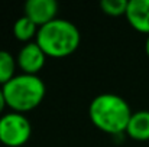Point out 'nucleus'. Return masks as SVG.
<instances>
[{
  "label": "nucleus",
  "mask_w": 149,
  "mask_h": 147,
  "mask_svg": "<svg viewBox=\"0 0 149 147\" xmlns=\"http://www.w3.org/2000/svg\"><path fill=\"white\" fill-rule=\"evenodd\" d=\"M45 61L47 53L36 42L25 43L16 56L17 68L22 71V74L28 75H38V72L45 66Z\"/></svg>",
  "instance_id": "nucleus-5"
},
{
  "label": "nucleus",
  "mask_w": 149,
  "mask_h": 147,
  "mask_svg": "<svg viewBox=\"0 0 149 147\" xmlns=\"http://www.w3.org/2000/svg\"><path fill=\"white\" fill-rule=\"evenodd\" d=\"M125 16L135 30L149 36V0H129Z\"/></svg>",
  "instance_id": "nucleus-7"
},
{
  "label": "nucleus",
  "mask_w": 149,
  "mask_h": 147,
  "mask_svg": "<svg viewBox=\"0 0 149 147\" xmlns=\"http://www.w3.org/2000/svg\"><path fill=\"white\" fill-rule=\"evenodd\" d=\"M145 52H146V55H148V58H149V36L146 38V41H145Z\"/></svg>",
  "instance_id": "nucleus-13"
},
{
  "label": "nucleus",
  "mask_w": 149,
  "mask_h": 147,
  "mask_svg": "<svg viewBox=\"0 0 149 147\" xmlns=\"http://www.w3.org/2000/svg\"><path fill=\"white\" fill-rule=\"evenodd\" d=\"M126 134L135 141H149V111L141 110L132 114Z\"/></svg>",
  "instance_id": "nucleus-8"
},
{
  "label": "nucleus",
  "mask_w": 149,
  "mask_h": 147,
  "mask_svg": "<svg viewBox=\"0 0 149 147\" xmlns=\"http://www.w3.org/2000/svg\"><path fill=\"white\" fill-rule=\"evenodd\" d=\"M132 114L127 101L113 92L96 95L88 105V117L93 126L107 134L126 133Z\"/></svg>",
  "instance_id": "nucleus-1"
},
{
  "label": "nucleus",
  "mask_w": 149,
  "mask_h": 147,
  "mask_svg": "<svg viewBox=\"0 0 149 147\" xmlns=\"http://www.w3.org/2000/svg\"><path fill=\"white\" fill-rule=\"evenodd\" d=\"M16 58L7 50H0V87L16 77Z\"/></svg>",
  "instance_id": "nucleus-10"
},
{
  "label": "nucleus",
  "mask_w": 149,
  "mask_h": 147,
  "mask_svg": "<svg viewBox=\"0 0 149 147\" xmlns=\"http://www.w3.org/2000/svg\"><path fill=\"white\" fill-rule=\"evenodd\" d=\"M127 4H129V0H101L100 7L104 14L119 17V16L126 14Z\"/></svg>",
  "instance_id": "nucleus-11"
},
{
  "label": "nucleus",
  "mask_w": 149,
  "mask_h": 147,
  "mask_svg": "<svg viewBox=\"0 0 149 147\" xmlns=\"http://www.w3.org/2000/svg\"><path fill=\"white\" fill-rule=\"evenodd\" d=\"M32 134L31 121L25 114L7 112L0 117V143L7 147H20L26 144Z\"/></svg>",
  "instance_id": "nucleus-4"
},
{
  "label": "nucleus",
  "mask_w": 149,
  "mask_h": 147,
  "mask_svg": "<svg viewBox=\"0 0 149 147\" xmlns=\"http://www.w3.org/2000/svg\"><path fill=\"white\" fill-rule=\"evenodd\" d=\"M81 35L78 28L67 19H55L39 28L36 43L51 58H65L80 46Z\"/></svg>",
  "instance_id": "nucleus-2"
},
{
  "label": "nucleus",
  "mask_w": 149,
  "mask_h": 147,
  "mask_svg": "<svg viewBox=\"0 0 149 147\" xmlns=\"http://www.w3.org/2000/svg\"><path fill=\"white\" fill-rule=\"evenodd\" d=\"M6 107H7V104H6V98H4L3 90H1V87H0V117L3 115V111H4Z\"/></svg>",
  "instance_id": "nucleus-12"
},
{
  "label": "nucleus",
  "mask_w": 149,
  "mask_h": 147,
  "mask_svg": "<svg viewBox=\"0 0 149 147\" xmlns=\"http://www.w3.org/2000/svg\"><path fill=\"white\" fill-rule=\"evenodd\" d=\"M6 104L15 112L25 114L35 110L45 98L47 87L41 77L19 74L1 87Z\"/></svg>",
  "instance_id": "nucleus-3"
},
{
  "label": "nucleus",
  "mask_w": 149,
  "mask_h": 147,
  "mask_svg": "<svg viewBox=\"0 0 149 147\" xmlns=\"http://www.w3.org/2000/svg\"><path fill=\"white\" fill-rule=\"evenodd\" d=\"M38 25L33 23L29 17H26L25 14L22 17H19L15 25H13V35L17 41L20 42H25V43H29L33 38L36 39V35H38Z\"/></svg>",
  "instance_id": "nucleus-9"
},
{
  "label": "nucleus",
  "mask_w": 149,
  "mask_h": 147,
  "mask_svg": "<svg viewBox=\"0 0 149 147\" xmlns=\"http://www.w3.org/2000/svg\"><path fill=\"white\" fill-rule=\"evenodd\" d=\"M25 16L29 17L38 28L56 19L58 3L55 0H28L23 6Z\"/></svg>",
  "instance_id": "nucleus-6"
}]
</instances>
